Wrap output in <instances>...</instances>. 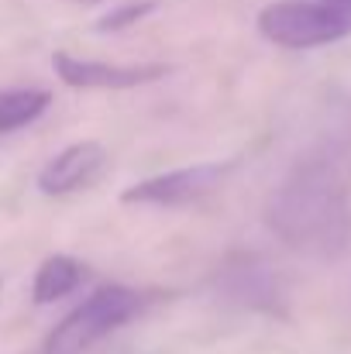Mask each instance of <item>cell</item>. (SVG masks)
Segmentation results:
<instances>
[{
  "instance_id": "6da1fadb",
  "label": "cell",
  "mask_w": 351,
  "mask_h": 354,
  "mask_svg": "<svg viewBox=\"0 0 351 354\" xmlns=\"http://www.w3.org/2000/svg\"><path fill=\"white\" fill-rule=\"evenodd\" d=\"M265 224L289 251L338 261L351 244V189L341 169L324 155L296 162L272 189Z\"/></svg>"
},
{
  "instance_id": "7a4b0ae2",
  "label": "cell",
  "mask_w": 351,
  "mask_h": 354,
  "mask_svg": "<svg viewBox=\"0 0 351 354\" xmlns=\"http://www.w3.org/2000/svg\"><path fill=\"white\" fill-rule=\"evenodd\" d=\"M258 31L279 48H321L351 35V10L334 0H276L258 10Z\"/></svg>"
},
{
  "instance_id": "3957f363",
  "label": "cell",
  "mask_w": 351,
  "mask_h": 354,
  "mask_svg": "<svg viewBox=\"0 0 351 354\" xmlns=\"http://www.w3.org/2000/svg\"><path fill=\"white\" fill-rule=\"evenodd\" d=\"M141 292L127 286H104L90 299H83L73 313L55 324V330L45 341V354H87L97 341H104L111 330L127 324L141 310Z\"/></svg>"
},
{
  "instance_id": "277c9868",
  "label": "cell",
  "mask_w": 351,
  "mask_h": 354,
  "mask_svg": "<svg viewBox=\"0 0 351 354\" xmlns=\"http://www.w3.org/2000/svg\"><path fill=\"white\" fill-rule=\"evenodd\" d=\"M228 172H231V162H200L190 169H172V172H162V176L127 186L120 193V200L138 203V207H190V203L210 196L224 183Z\"/></svg>"
},
{
  "instance_id": "5b68a950",
  "label": "cell",
  "mask_w": 351,
  "mask_h": 354,
  "mask_svg": "<svg viewBox=\"0 0 351 354\" xmlns=\"http://www.w3.org/2000/svg\"><path fill=\"white\" fill-rule=\"evenodd\" d=\"M217 292L241 310H258V313H282L286 289L279 272L262 261L258 254H231L217 268Z\"/></svg>"
},
{
  "instance_id": "8992f818",
  "label": "cell",
  "mask_w": 351,
  "mask_h": 354,
  "mask_svg": "<svg viewBox=\"0 0 351 354\" xmlns=\"http://www.w3.org/2000/svg\"><path fill=\"white\" fill-rule=\"evenodd\" d=\"M52 66H55V76L76 90H134V86L169 76V66H162V62L111 66V62H97V59H76L69 52H55Z\"/></svg>"
},
{
  "instance_id": "52a82bcc",
  "label": "cell",
  "mask_w": 351,
  "mask_h": 354,
  "mask_svg": "<svg viewBox=\"0 0 351 354\" xmlns=\"http://www.w3.org/2000/svg\"><path fill=\"white\" fill-rule=\"evenodd\" d=\"M107 148L100 141H76L69 148H62L55 158L45 162V169L38 172V189L45 196H66L76 193L83 186H90L104 169H107Z\"/></svg>"
},
{
  "instance_id": "ba28073f",
  "label": "cell",
  "mask_w": 351,
  "mask_h": 354,
  "mask_svg": "<svg viewBox=\"0 0 351 354\" xmlns=\"http://www.w3.org/2000/svg\"><path fill=\"white\" fill-rule=\"evenodd\" d=\"M83 275H87V272H83V265H80L76 258H69V254H48V258L38 265V272H35L31 299H35L38 306H48V303L69 296V292L83 282Z\"/></svg>"
},
{
  "instance_id": "9c48e42d",
  "label": "cell",
  "mask_w": 351,
  "mask_h": 354,
  "mask_svg": "<svg viewBox=\"0 0 351 354\" xmlns=\"http://www.w3.org/2000/svg\"><path fill=\"white\" fill-rule=\"evenodd\" d=\"M52 97L45 90H0V134L17 131L48 111Z\"/></svg>"
},
{
  "instance_id": "30bf717a",
  "label": "cell",
  "mask_w": 351,
  "mask_h": 354,
  "mask_svg": "<svg viewBox=\"0 0 351 354\" xmlns=\"http://www.w3.org/2000/svg\"><path fill=\"white\" fill-rule=\"evenodd\" d=\"M155 3H127V7H120V10H111L104 21H100V31H120V28H127V24H134V21H141L148 10H152Z\"/></svg>"
},
{
  "instance_id": "8fae6325",
  "label": "cell",
  "mask_w": 351,
  "mask_h": 354,
  "mask_svg": "<svg viewBox=\"0 0 351 354\" xmlns=\"http://www.w3.org/2000/svg\"><path fill=\"white\" fill-rule=\"evenodd\" d=\"M334 3H341V7H348L351 10V0H334Z\"/></svg>"
}]
</instances>
